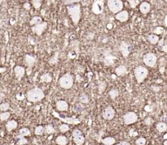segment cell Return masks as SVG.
<instances>
[{
	"instance_id": "6da1fadb",
	"label": "cell",
	"mask_w": 167,
	"mask_h": 145,
	"mask_svg": "<svg viewBox=\"0 0 167 145\" xmlns=\"http://www.w3.org/2000/svg\"><path fill=\"white\" fill-rule=\"evenodd\" d=\"M67 11L75 26L78 24L81 19V5L79 3H75L73 5L67 6Z\"/></svg>"
},
{
	"instance_id": "7a4b0ae2",
	"label": "cell",
	"mask_w": 167,
	"mask_h": 145,
	"mask_svg": "<svg viewBox=\"0 0 167 145\" xmlns=\"http://www.w3.org/2000/svg\"><path fill=\"white\" fill-rule=\"evenodd\" d=\"M45 96L43 91L40 88H34L31 90H29L26 93V98L29 102L37 103L42 100Z\"/></svg>"
},
{
	"instance_id": "3957f363",
	"label": "cell",
	"mask_w": 167,
	"mask_h": 145,
	"mask_svg": "<svg viewBox=\"0 0 167 145\" xmlns=\"http://www.w3.org/2000/svg\"><path fill=\"white\" fill-rule=\"evenodd\" d=\"M135 76L136 79V81L138 84H141L144 81V79L147 78V76L148 75V71L146 67H142V66H139L135 67Z\"/></svg>"
},
{
	"instance_id": "277c9868",
	"label": "cell",
	"mask_w": 167,
	"mask_h": 145,
	"mask_svg": "<svg viewBox=\"0 0 167 145\" xmlns=\"http://www.w3.org/2000/svg\"><path fill=\"white\" fill-rule=\"evenodd\" d=\"M59 84L64 89H71L74 85V78L72 75H70L69 73L64 75L63 76H61L59 79Z\"/></svg>"
},
{
	"instance_id": "5b68a950",
	"label": "cell",
	"mask_w": 167,
	"mask_h": 145,
	"mask_svg": "<svg viewBox=\"0 0 167 145\" xmlns=\"http://www.w3.org/2000/svg\"><path fill=\"white\" fill-rule=\"evenodd\" d=\"M107 5L111 12H113V14H117L119 11H122L124 4L121 0H108Z\"/></svg>"
},
{
	"instance_id": "8992f818",
	"label": "cell",
	"mask_w": 167,
	"mask_h": 145,
	"mask_svg": "<svg viewBox=\"0 0 167 145\" xmlns=\"http://www.w3.org/2000/svg\"><path fill=\"white\" fill-rule=\"evenodd\" d=\"M144 64L150 67H154L157 62V57L153 53H147L144 55L143 58Z\"/></svg>"
},
{
	"instance_id": "52a82bcc",
	"label": "cell",
	"mask_w": 167,
	"mask_h": 145,
	"mask_svg": "<svg viewBox=\"0 0 167 145\" xmlns=\"http://www.w3.org/2000/svg\"><path fill=\"white\" fill-rule=\"evenodd\" d=\"M104 9V0H94L91 7V11L95 15H100Z\"/></svg>"
},
{
	"instance_id": "ba28073f",
	"label": "cell",
	"mask_w": 167,
	"mask_h": 145,
	"mask_svg": "<svg viewBox=\"0 0 167 145\" xmlns=\"http://www.w3.org/2000/svg\"><path fill=\"white\" fill-rule=\"evenodd\" d=\"M47 28V23L46 22H42L40 23V24H38L36 25H34V26H31V31L34 33V34H36L37 36H41L42 34L43 33V32L45 31Z\"/></svg>"
},
{
	"instance_id": "9c48e42d",
	"label": "cell",
	"mask_w": 167,
	"mask_h": 145,
	"mask_svg": "<svg viewBox=\"0 0 167 145\" xmlns=\"http://www.w3.org/2000/svg\"><path fill=\"white\" fill-rule=\"evenodd\" d=\"M123 120L126 125H131L137 122L138 115L135 112H128L123 116Z\"/></svg>"
},
{
	"instance_id": "30bf717a",
	"label": "cell",
	"mask_w": 167,
	"mask_h": 145,
	"mask_svg": "<svg viewBox=\"0 0 167 145\" xmlns=\"http://www.w3.org/2000/svg\"><path fill=\"white\" fill-rule=\"evenodd\" d=\"M52 114H53V115L55 116V117H56L57 118H59L60 121H62L64 123H66V124H78V123H80V120H78V119H77V118H73V117H62L60 116V114H56V112L53 111L52 112Z\"/></svg>"
},
{
	"instance_id": "8fae6325",
	"label": "cell",
	"mask_w": 167,
	"mask_h": 145,
	"mask_svg": "<svg viewBox=\"0 0 167 145\" xmlns=\"http://www.w3.org/2000/svg\"><path fill=\"white\" fill-rule=\"evenodd\" d=\"M115 116V110L111 106H107L103 112V117L106 120H112Z\"/></svg>"
},
{
	"instance_id": "7c38bea8",
	"label": "cell",
	"mask_w": 167,
	"mask_h": 145,
	"mask_svg": "<svg viewBox=\"0 0 167 145\" xmlns=\"http://www.w3.org/2000/svg\"><path fill=\"white\" fill-rule=\"evenodd\" d=\"M115 18L117 20H118L121 23L127 22V20H129V13L126 10H122V11H119L118 13L116 14Z\"/></svg>"
},
{
	"instance_id": "4fadbf2b",
	"label": "cell",
	"mask_w": 167,
	"mask_h": 145,
	"mask_svg": "<svg viewBox=\"0 0 167 145\" xmlns=\"http://www.w3.org/2000/svg\"><path fill=\"white\" fill-rule=\"evenodd\" d=\"M24 62L25 64L29 68H32V67L34 66L35 62H36V58L35 57L32 55H29V54H25V58H24Z\"/></svg>"
},
{
	"instance_id": "5bb4252c",
	"label": "cell",
	"mask_w": 167,
	"mask_h": 145,
	"mask_svg": "<svg viewBox=\"0 0 167 145\" xmlns=\"http://www.w3.org/2000/svg\"><path fill=\"white\" fill-rule=\"evenodd\" d=\"M14 73H15L16 78L18 80H21L25 74V67H21V66H17L14 68Z\"/></svg>"
},
{
	"instance_id": "9a60e30c",
	"label": "cell",
	"mask_w": 167,
	"mask_h": 145,
	"mask_svg": "<svg viewBox=\"0 0 167 145\" xmlns=\"http://www.w3.org/2000/svg\"><path fill=\"white\" fill-rule=\"evenodd\" d=\"M119 50L121 53V54L123 57L127 58L130 54V50H129V44H127V42L122 41L121 45H119Z\"/></svg>"
},
{
	"instance_id": "2e32d148",
	"label": "cell",
	"mask_w": 167,
	"mask_h": 145,
	"mask_svg": "<svg viewBox=\"0 0 167 145\" xmlns=\"http://www.w3.org/2000/svg\"><path fill=\"white\" fill-rule=\"evenodd\" d=\"M150 11H151V5H150L149 3H148V2H143V3H141L139 4V11L142 14L146 15Z\"/></svg>"
},
{
	"instance_id": "e0dca14e",
	"label": "cell",
	"mask_w": 167,
	"mask_h": 145,
	"mask_svg": "<svg viewBox=\"0 0 167 145\" xmlns=\"http://www.w3.org/2000/svg\"><path fill=\"white\" fill-rule=\"evenodd\" d=\"M56 108L59 111H66L69 109V105L65 100H58L56 102Z\"/></svg>"
},
{
	"instance_id": "ac0fdd59",
	"label": "cell",
	"mask_w": 167,
	"mask_h": 145,
	"mask_svg": "<svg viewBox=\"0 0 167 145\" xmlns=\"http://www.w3.org/2000/svg\"><path fill=\"white\" fill-rule=\"evenodd\" d=\"M127 68L124 65H121L119 67H117L115 70L116 75L117 76H123L125 75H127Z\"/></svg>"
},
{
	"instance_id": "d6986e66",
	"label": "cell",
	"mask_w": 167,
	"mask_h": 145,
	"mask_svg": "<svg viewBox=\"0 0 167 145\" xmlns=\"http://www.w3.org/2000/svg\"><path fill=\"white\" fill-rule=\"evenodd\" d=\"M18 126V123L17 121H15V120H11V121H8L6 124V129L7 131H12L13 130H15V129Z\"/></svg>"
},
{
	"instance_id": "ffe728a7",
	"label": "cell",
	"mask_w": 167,
	"mask_h": 145,
	"mask_svg": "<svg viewBox=\"0 0 167 145\" xmlns=\"http://www.w3.org/2000/svg\"><path fill=\"white\" fill-rule=\"evenodd\" d=\"M148 40L151 44L152 45H156L159 42V37L156 34H150L148 37Z\"/></svg>"
},
{
	"instance_id": "44dd1931",
	"label": "cell",
	"mask_w": 167,
	"mask_h": 145,
	"mask_svg": "<svg viewBox=\"0 0 167 145\" xmlns=\"http://www.w3.org/2000/svg\"><path fill=\"white\" fill-rule=\"evenodd\" d=\"M40 79L42 82H44V83H51L52 80V77L50 73H44L43 75H41Z\"/></svg>"
},
{
	"instance_id": "7402d4cb",
	"label": "cell",
	"mask_w": 167,
	"mask_h": 145,
	"mask_svg": "<svg viewBox=\"0 0 167 145\" xmlns=\"http://www.w3.org/2000/svg\"><path fill=\"white\" fill-rule=\"evenodd\" d=\"M30 135V131L28 128L26 127H23L19 131V135L17 136L18 139H21V138H23V137H25V136H28Z\"/></svg>"
},
{
	"instance_id": "603a6c76",
	"label": "cell",
	"mask_w": 167,
	"mask_h": 145,
	"mask_svg": "<svg viewBox=\"0 0 167 145\" xmlns=\"http://www.w3.org/2000/svg\"><path fill=\"white\" fill-rule=\"evenodd\" d=\"M56 142L58 145H67L68 144V139L64 135H60L56 138Z\"/></svg>"
},
{
	"instance_id": "cb8c5ba5",
	"label": "cell",
	"mask_w": 167,
	"mask_h": 145,
	"mask_svg": "<svg viewBox=\"0 0 167 145\" xmlns=\"http://www.w3.org/2000/svg\"><path fill=\"white\" fill-rule=\"evenodd\" d=\"M156 128L159 132H164L167 131V124L165 123L160 122L156 125Z\"/></svg>"
},
{
	"instance_id": "d4e9b609",
	"label": "cell",
	"mask_w": 167,
	"mask_h": 145,
	"mask_svg": "<svg viewBox=\"0 0 167 145\" xmlns=\"http://www.w3.org/2000/svg\"><path fill=\"white\" fill-rule=\"evenodd\" d=\"M84 141H85V138H84V136H83L82 135L74 137V142L75 144H77V145L83 144Z\"/></svg>"
},
{
	"instance_id": "484cf974",
	"label": "cell",
	"mask_w": 167,
	"mask_h": 145,
	"mask_svg": "<svg viewBox=\"0 0 167 145\" xmlns=\"http://www.w3.org/2000/svg\"><path fill=\"white\" fill-rule=\"evenodd\" d=\"M101 142L104 144V145H113L115 144L116 140L113 137H106L104 138L103 140H101Z\"/></svg>"
},
{
	"instance_id": "4316f807",
	"label": "cell",
	"mask_w": 167,
	"mask_h": 145,
	"mask_svg": "<svg viewBox=\"0 0 167 145\" xmlns=\"http://www.w3.org/2000/svg\"><path fill=\"white\" fill-rule=\"evenodd\" d=\"M42 22V19L41 16H34L31 20L29 21V24L31 26H34V25H36L38 24H40V23Z\"/></svg>"
},
{
	"instance_id": "83f0119b",
	"label": "cell",
	"mask_w": 167,
	"mask_h": 145,
	"mask_svg": "<svg viewBox=\"0 0 167 145\" xmlns=\"http://www.w3.org/2000/svg\"><path fill=\"white\" fill-rule=\"evenodd\" d=\"M44 132L47 135H51V134H54L56 132V130L55 128L53 127V126L51 125V124H48L46 125V127H44Z\"/></svg>"
},
{
	"instance_id": "f1b7e54d",
	"label": "cell",
	"mask_w": 167,
	"mask_h": 145,
	"mask_svg": "<svg viewBox=\"0 0 167 145\" xmlns=\"http://www.w3.org/2000/svg\"><path fill=\"white\" fill-rule=\"evenodd\" d=\"M114 59H115V57H113V55L109 54V55L105 57L104 62L106 65H112V64H113V62H114Z\"/></svg>"
},
{
	"instance_id": "f546056e",
	"label": "cell",
	"mask_w": 167,
	"mask_h": 145,
	"mask_svg": "<svg viewBox=\"0 0 167 145\" xmlns=\"http://www.w3.org/2000/svg\"><path fill=\"white\" fill-rule=\"evenodd\" d=\"M31 3L36 10L39 9L42 3V0H31Z\"/></svg>"
},
{
	"instance_id": "4dcf8cb0",
	"label": "cell",
	"mask_w": 167,
	"mask_h": 145,
	"mask_svg": "<svg viewBox=\"0 0 167 145\" xmlns=\"http://www.w3.org/2000/svg\"><path fill=\"white\" fill-rule=\"evenodd\" d=\"M9 117H10V113L9 112H2L0 114V120L3 121V122L7 121L9 118Z\"/></svg>"
},
{
	"instance_id": "1f68e13d",
	"label": "cell",
	"mask_w": 167,
	"mask_h": 145,
	"mask_svg": "<svg viewBox=\"0 0 167 145\" xmlns=\"http://www.w3.org/2000/svg\"><path fill=\"white\" fill-rule=\"evenodd\" d=\"M34 133L36 135H42L44 133V127L42 126H38L35 127Z\"/></svg>"
},
{
	"instance_id": "d6a6232c",
	"label": "cell",
	"mask_w": 167,
	"mask_h": 145,
	"mask_svg": "<svg viewBox=\"0 0 167 145\" xmlns=\"http://www.w3.org/2000/svg\"><path fill=\"white\" fill-rule=\"evenodd\" d=\"M9 108H10V105L7 102H4V103L0 104V111L1 112L7 111L9 110Z\"/></svg>"
},
{
	"instance_id": "836d02e7",
	"label": "cell",
	"mask_w": 167,
	"mask_h": 145,
	"mask_svg": "<svg viewBox=\"0 0 167 145\" xmlns=\"http://www.w3.org/2000/svg\"><path fill=\"white\" fill-rule=\"evenodd\" d=\"M81 1L82 0H63V3L66 6L73 5L75 3H79V2Z\"/></svg>"
},
{
	"instance_id": "e575fe53",
	"label": "cell",
	"mask_w": 167,
	"mask_h": 145,
	"mask_svg": "<svg viewBox=\"0 0 167 145\" xmlns=\"http://www.w3.org/2000/svg\"><path fill=\"white\" fill-rule=\"evenodd\" d=\"M128 3L130 4V7L131 8H135L139 4V0H127Z\"/></svg>"
},
{
	"instance_id": "d590c367",
	"label": "cell",
	"mask_w": 167,
	"mask_h": 145,
	"mask_svg": "<svg viewBox=\"0 0 167 145\" xmlns=\"http://www.w3.org/2000/svg\"><path fill=\"white\" fill-rule=\"evenodd\" d=\"M59 130H60V132H62V133H65V132H67V131L69 130V127L67 125V124H66V123H64V124H62V125H60V126Z\"/></svg>"
},
{
	"instance_id": "8d00e7d4",
	"label": "cell",
	"mask_w": 167,
	"mask_h": 145,
	"mask_svg": "<svg viewBox=\"0 0 167 145\" xmlns=\"http://www.w3.org/2000/svg\"><path fill=\"white\" fill-rule=\"evenodd\" d=\"M118 94H119V93H118V91L116 89H113L111 90L109 92V96L113 99V100H114L116 97L118 96Z\"/></svg>"
},
{
	"instance_id": "74e56055",
	"label": "cell",
	"mask_w": 167,
	"mask_h": 145,
	"mask_svg": "<svg viewBox=\"0 0 167 145\" xmlns=\"http://www.w3.org/2000/svg\"><path fill=\"white\" fill-rule=\"evenodd\" d=\"M135 144L136 145H145L146 144V139L144 137H140L136 140L135 141Z\"/></svg>"
},
{
	"instance_id": "f35d334b",
	"label": "cell",
	"mask_w": 167,
	"mask_h": 145,
	"mask_svg": "<svg viewBox=\"0 0 167 145\" xmlns=\"http://www.w3.org/2000/svg\"><path fill=\"white\" fill-rule=\"evenodd\" d=\"M80 101L83 104H86V103H88L89 102V97L87 94H82V96H80Z\"/></svg>"
},
{
	"instance_id": "ab89813d",
	"label": "cell",
	"mask_w": 167,
	"mask_h": 145,
	"mask_svg": "<svg viewBox=\"0 0 167 145\" xmlns=\"http://www.w3.org/2000/svg\"><path fill=\"white\" fill-rule=\"evenodd\" d=\"M105 88H106V84L104 82H101L99 84V93H102L103 91H104V89H105Z\"/></svg>"
},
{
	"instance_id": "60d3db41",
	"label": "cell",
	"mask_w": 167,
	"mask_h": 145,
	"mask_svg": "<svg viewBox=\"0 0 167 145\" xmlns=\"http://www.w3.org/2000/svg\"><path fill=\"white\" fill-rule=\"evenodd\" d=\"M28 143V140H26L25 137L23 138H21V139H19L17 142V144L18 145H25L26 144Z\"/></svg>"
},
{
	"instance_id": "b9f144b4",
	"label": "cell",
	"mask_w": 167,
	"mask_h": 145,
	"mask_svg": "<svg viewBox=\"0 0 167 145\" xmlns=\"http://www.w3.org/2000/svg\"><path fill=\"white\" fill-rule=\"evenodd\" d=\"M82 134V131H81L80 130H78V129H74V131H73V136L75 137V136H78V135H81Z\"/></svg>"
},
{
	"instance_id": "7bdbcfd3",
	"label": "cell",
	"mask_w": 167,
	"mask_h": 145,
	"mask_svg": "<svg viewBox=\"0 0 167 145\" xmlns=\"http://www.w3.org/2000/svg\"><path fill=\"white\" fill-rule=\"evenodd\" d=\"M152 120L151 119V117H148V118H146V120H145V123L147 124V125H151L152 123Z\"/></svg>"
},
{
	"instance_id": "ee69618b",
	"label": "cell",
	"mask_w": 167,
	"mask_h": 145,
	"mask_svg": "<svg viewBox=\"0 0 167 145\" xmlns=\"http://www.w3.org/2000/svg\"><path fill=\"white\" fill-rule=\"evenodd\" d=\"M162 31H163V28H161V27H157L154 32H155V33H161Z\"/></svg>"
},
{
	"instance_id": "f6af8a7d",
	"label": "cell",
	"mask_w": 167,
	"mask_h": 145,
	"mask_svg": "<svg viewBox=\"0 0 167 145\" xmlns=\"http://www.w3.org/2000/svg\"><path fill=\"white\" fill-rule=\"evenodd\" d=\"M32 72V68H29V67H28V69L27 70H25V73L27 72V75H30V72Z\"/></svg>"
},
{
	"instance_id": "bcb514c9",
	"label": "cell",
	"mask_w": 167,
	"mask_h": 145,
	"mask_svg": "<svg viewBox=\"0 0 167 145\" xmlns=\"http://www.w3.org/2000/svg\"><path fill=\"white\" fill-rule=\"evenodd\" d=\"M120 144L121 145H131L128 142H127V141H121V143H120Z\"/></svg>"
},
{
	"instance_id": "7dc6e473",
	"label": "cell",
	"mask_w": 167,
	"mask_h": 145,
	"mask_svg": "<svg viewBox=\"0 0 167 145\" xmlns=\"http://www.w3.org/2000/svg\"><path fill=\"white\" fill-rule=\"evenodd\" d=\"M24 7H27V8H26L27 10H29V3H25V4L24 5Z\"/></svg>"
},
{
	"instance_id": "c3c4849f",
	"label": "cell",
	"mask_w": 167,
	"mask_h": 145,
	"mask_svg": "<svg viewBox=\"0 0 167 145\" xmlns=\"http://www.w3.org/2000/svg\"><path fill=\"white\" fill-rule=\"evenodd\" d=\"M6 71V68H0V73L3 72H5Z\"/></svg>"
},
{
	"instance_id": "681fc988",
	"label": "cell",
	"mask_w": 167,
	"mask_h": 145,
	"mask_svg": "<svg viewBox=\"0 0 167 145\" xmlns=\"http://www.w3.org/2000/svg\"><path fill=\"white\" fill-rule=\"evenodd\" d=\"M107 28H109V29H111V28H112V24H108V25H107Z\"/></svg>"
},
{
	"instance_id": "f907efd6",
	"label": "cell",
	"mask_w": 167,
	"mask_h": 145,
	"mask_svg": "<svg viewBox=\"0 0 167 145\" xmlns=\"http://www.w3.org/2000/svg\"><path fill=\"white\" fill-rule=\"evenodd\" d=\"M165 24L167 26V16H166V19H165Z\"/></svg>"
},
{
	"instance_id": "816d5d0a",
	"label": "cell",
	"mask_w": 167,
	"mask_h": 145,
	"mask_svg": "<svg viewBox=\"0 0 167 145\" xmlns=\"http://www.w3.org/2000/svg\"><path fill=\"white\" fill-rule=\"evenodd\" d=\"M163 145H167V140H165V142L163 143Z\"/></svg>"
},
{
	"instance_id": "f5cc1de1",
	"label": "cell",
	"mask_w": 167,
	"mask_h": 145,
	"mask_svg": "<svg viewBox=\"0 0 167 145\" xmlns=\"http://www.w3.org/2000/svg\"><path fill=\"white\" fill-rule=\"evenodd\" d=\"M164 139H165V140H167V134H166L164 135Z\"/></svg>"
},
{
	"instance_id": "db71d44e",
	"label": "cell",
	"mask_w": 167,
	"mask_h": 145,
	"mask_svg": "<svg viewBox=\"0 0 167 145\" xmlns=\"http://www.w3.org/2000/svg\"><path fill=\"white\" fill-rule=\"evenodd\" d=\"M112 78H113V79H115L116 78V75H112Z\"/></svg>"
},
{
	"instance_id": "11a10c76",
	"label": "cell",
	"mask_w": 167,
	"mask_h": 145,
	"mask_svg": "<svg viewBox=\"0 0 167 145\" xmlns=\"http://www.w3.org/2000/svg\"><path fill=\"white\" fill-rule=\"evenodd\" d=\"M2 2H3V0H0V4L2 3Z\"/></svg>"
},
{
	"instance_id": "9f6ffc18",
	"label": "cell",
	"mask_w": 167,
	"mask_h": 145,
	"mask_svg": "<svg viewBox=\"0 0 167 145\" xmlns=\"http://www.w3.org/2000/svg\"><path fill=\"white\" fill-rule=\"evenodd\" d=\"M117 145H121V144H117Z\"/></svg>"
}]
</instances>
